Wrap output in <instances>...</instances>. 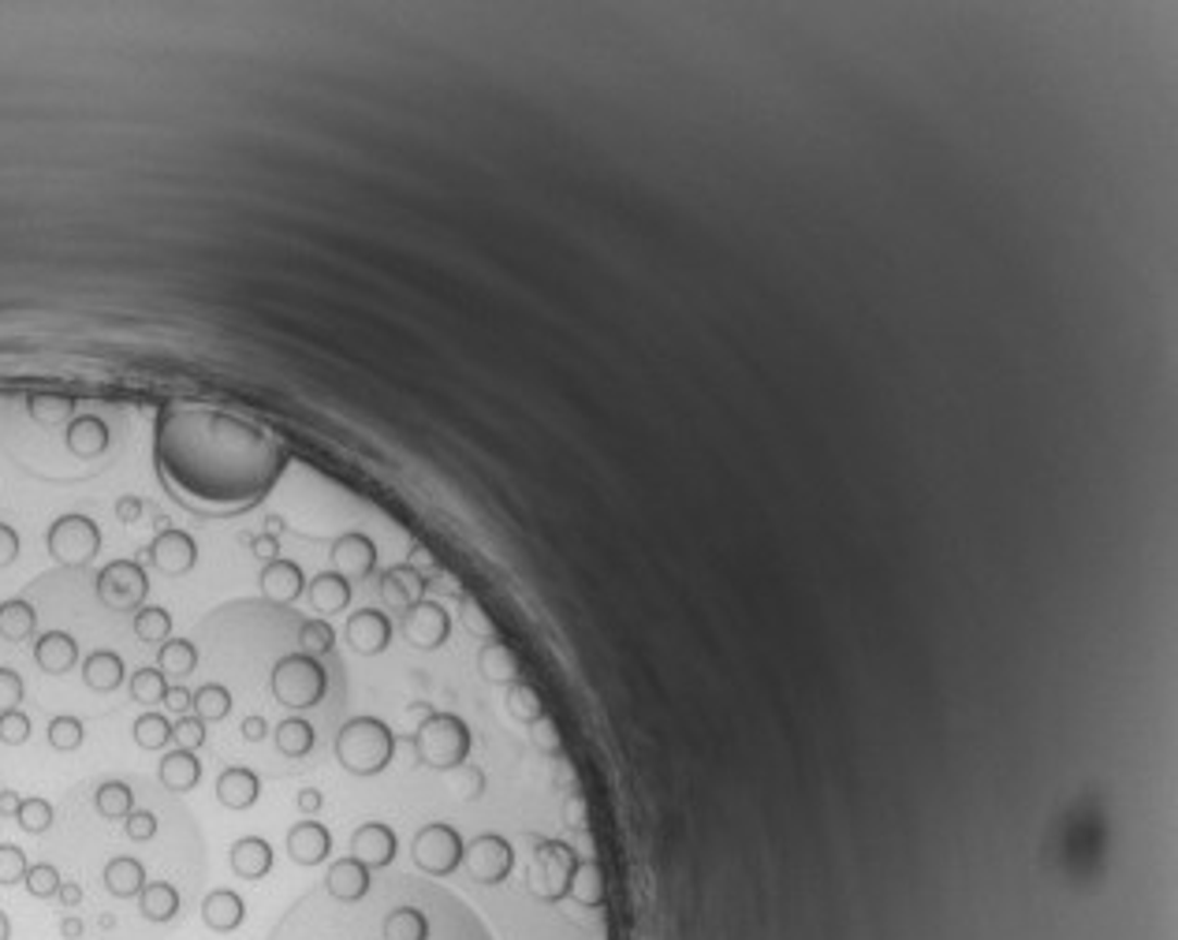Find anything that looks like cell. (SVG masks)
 I'll list each match as a JSON object with an SVG mask.
<instances>
[{
    "label": "cell",
    "mask_w": 1178,
    "mask_h": 940,
    "mask_svg": "<svg viewBox=\"0 0 1178 940\" xmlns=\"http://www.w3.org/2000/svg\"><path fill=\"white\" fill-rule=\"evenodd\" d=\"M336 762L351 777H377L396 757V731L381 717H351L336 731Z\"/></svg>",
    "instance_id": "cell-1"
},
{
    "label": "cell",
    "mask_w": 1178,
    "mask_h": 940,
    "mask_svg": "<svg viewBox=\"0 0 1178 940\" xmlns=\"http://www.w3.org/2000/svg\"><path fill=\"white\" fill-rule=\"evenodd\" d=\"M269 691L287 709H313V705L325 702L328 672L321 668L318 657H307L299 650L284 653L273 665V672H269Z\"/></svg>",
    "instance_id": "cell-2"
},
{
    "label": "cell",
    "mask_w": 1178,
    "mask_h": 940,
    "mask_svg": "<svg viewBox=\"0 0 1178 940\" xmlns=\"http://www.w3.org/2000/svg\"><path fill=\"white\" fill-rule=\"evenodd\" d=\"M414 743V754L422 765L430 769H459L467 765L470 754V728L467 720L456 717V713H430V717L418 725V731L410 735Z\"/></svg>",
    "instance_id": "cell-3"
},
{
    "label": "cell",
    "mask_w": 1178,
    "mask_h": 940,
    "mask_svg": "<svg viewBox=\"0 0 1178 940\" xmlns=\"http://www.w3.org/2000/svg\"><path fill=\"white\" fill-rule=\"evenodd\" d=\"M46 548L60 568L83 571L98 560L101 553V527L83 511H67L57 522H49L46 530Z\"/></svg>",
    "instance_id": "cell-4"
},
{
    "label": "cell",
    "mask_w": 1178,
    "mask_h": 940,
    "mask_svg": "<svg viewBox=\"0 0 1178 940\" xmlns=\"http://www.w3.org/2000/svg\"><path fill=\"white\" fill-rule=\"evenodd\" d=\"M94 590H98V601L104 608L135 616L150 597V574L138 560H109L94 579Z\"/></svg>",
    "instance_id": "cell-5"
},
{
    "label": "cell",
    "mask_w": 1178,
    "mask_h": 940,
    "mask_svg": "<svg viewBox=\"0 0 1178 940\" xmlns=\"http://www.w3.org/2000/svg\"><path fill=\"white\" fill-rule=\"evenodd\" d=\"M462 851H467L462 836L444 821L425 825V829H418V836H414L418 869H425V874H433V877H448L462 862Z\"/></svg>",
    "instance_id": "cell-6"
},
{
    "label": "cell",
    "mask_w": 1178,
    "mask_h": 940,
    "mask_svg": "<svg viewBox=\"0 0 1178 940\" xmlns=\"http://www.w3.org/2000/svg\"><path fill=\"white\" fill-rule=\"evenodd\" d=\"M399 631H404V639L410 642L414 650H441L444 642H448L451 634V616L448 608L441 605V601H414L410 608H404V616H399Z\"/></svg>",
    "instance_id": "cell-7"
},
{
    "label": "cell",
    "mask_w": 1178,
    "mask_h": 940,
    "mask_svg": "<svg viewBox=\"0 0 1178 940\" xmlns=\"http://www.w3.org/2000/svg\"><path fill=\"white\" fill-rule=\"evenodd\" d=\"M574 851L560 840H545L537 848L534 858V892L541 900H560V895L571 892V877H574Z\"/></svg>",
    "instance_id": "cell-8"
},
{
    "label": "cell",
    "mask_w": 1178,
    "mask_h": 940,
    "mask_svg": "<svg viewBox=\"0 0 1178 940\" xmlns=\"http://www.w3.org/2000/svg\"><path fill=\"white\" fill-rule=\"evenodd\" d=\"M146 556H150V564L164 579H183L198 564V542L179 527H161L150 548H146Z\"/></svg>",
    "instance_id": "cell-9"
},
{
    "label": "cell",
    "mask_w": 1178,
    "mask_h": 940,
    "mask_svg": "<svg viewBox=\"0 0 1178 940\" xmlns=\"http://www.w3.org/2000/svg\"><path fill=\"white\" fill-rule=\"evenodd\" d=\"M462 858H467L474 881H485V885H500L504 877L511 874V866H514L511 843L504 840V836H496V832L478 836V840L462 851Z\"/></svg>",
    "instance_id": "cell-10"
},
{
    "label": "cell",
    "mask_w": 1178,
    "mask_h": 940,
    "mask_svg": "<svg viewBox=\"0 0 1178 940\" xmlns=\"http://www.w3.org/2000/svg\"><path fill=\"white\" fill-rule=\"evenodd\" d=\"M258 586H261V597H265L269 605L287 608V605H295V601L307 594V574H302V568L295 560L276 556V560H269L265 568H261Z\"/></svg>",
    "instance_id": "cell-11"
},
{
    "label": "cell",
    "mask_w": 1178,
    "mask_h": 940,
    "mask_svg": "<svg viewBox=\"0 0 1178 940\" xmlns=\"http://www.w3.org/2000/svg\"><path fill=\"white\" fill-rule=\"evenodd\" d=\"M347 642H351L355 653H362V657H377V653L388 650L392 642V620L381 608H359V613H351V620H347Z\"/></svg>",
    "instance_id": "cell-12"
},
{
    "label": "cell",
    "mask_w": 1178,
    "mask_h": 940,
    "mask_svg": "<svg viewBox=\"0 0 1178 940\" xmlns=\"http://www.w3.org/2000/svg\"><path fill=\"white\" fill-rule=\"evenodd\" d=\"M328 556H333L336 571L344 574L347 582L365 579V574H373V568H377V545H373L365 534H359V530L339 534L333 548H328Z\"/></svg>",
    "instance_id": "cell-13"
},
{
    "label": "cell",
    "mask_w": 1178,
    "mask_h": 940,
    "mask_svg": "<svg viewBox=\"0 0 1178 940\" xmlns=\"http://www.w3.org/2000/svg\"><path fill=\"white\" fill-rule=\"evenodd\" d=\"M34 665L46 676H67L78 665V642L67 631H41L34 642Z\"/></svg>",
    "instance_id": "cell-14"
},
{
    "label": "cell",
    "mask_w": 1178,
    "mask_h": 940,
    "mask_svg": "<svg viewBox=\"0 0 1178 940\" xmlns=\"http://www.w3.org/2000/svg\"><path fill=\"white\" fill-rule=\"evenodd\" d=\"M396 848H399V840H396V832H392L385 821H365L362 829H355V836H351L355 858H359L362 866H370V869L388 866V862L396 858Z\"/></svg>",
    "instance_id": "cell-15"
},
{
    "label": "cell",
    "mask_w": 1178,
    "mask_h": 940,
    "mask_svg": "<svg viewBox=\"0 0 1178 940\" xmlns=\"http://www.w3.org/2000/svg\"><path fill=\"white\" fill-rule=\"evenodd\" d=\"M370 885H373V881H370V866H362V862L355 858V855L336 858L333 866H328V874H325L328 895H333V900H339V903H359V900H365V895H370Z\"/></svg>",
    "instance_id": "cell-16"
},
{
    "label": "cell",
    "mask_w": 1178,
    "mask_h": 940,
    "mask_svg": "<svg viewBox=\"0 0 1178 940\" xmlns=\"http://www.w3.org/2000/svg\"><path fill=\"white\" fill-rule=\"evenodd\" d=\"M213 791L224 809H250L261 799V780L247 765H228V769H221Z\"/></svg>",
    "instance_id": "cell-17"
},
{
    "label": "cell",
    "mask_w": 1178,
    "mask_h": 940,
    "mask_svg": "<svg viewBox=\"0 0 1178 940\" xmlns=\"http://www.w3.org/2000/svg\"><path fill=\"white\" fill-rule=\"evenodd\" d=\"M333 851V832L321 821H299L287 832V855L295 866H321Z\"/></svg>",
    "instance_id": "cell-18"
},
{
    "label": "cell",
    "mask_w": 1178,
    "mask_h": 940,
    "mask_svg": "<svg viewBox=\"0 0 1178 940\" xmlns=\"http://www.w3.org/2000/svg\"><path fill=\"white\" fill-rule=\"evenodd\" d=\"M64 444L75 459H98L109 448V425L98 415H75L64 425Z\"/></svg>",
    "instance_id": "cell-19"
},
{
    "label": "cell",
    "mask_w": 1178,
    "mask_h": 940,
    "mask_svg": "<svg viewBox=\"0 0 1178 940\" xmlns=\"http://www.w3.org/2000/svg\"><path fill=\"white\" fill-rule=\"evenodd\" d=\"M202 922L213 933H235L247 922V903L235 888H216L202 900Z\"/></svg>",
    "instance_id": "cell-20"
},
{
    "label": "cell",
    "mask_w": 1178,
    "mask_h": 940,
    "mask_svg": "<svg viewBox=\"0 0 1178 940\" xmlns=\"http://www.w3.org/2000/svg\"><path fill=\"white\" fill-rule=\"evenodd\" d=\"M157 780H161L164 791H176V795H187V791L198 788L202 780V762H198V751H169L157 765Z\"/></svg>",
    "instance_id": "cell-21"
},
{
    "label": "cell",
    "mask_w": 1178,
    "mask_h": 940,
    "mask_svg": "<svg viewBox=\"0 0 1178 940\" xmlns=\"http://www.w3.org/2000/svg\"><path fill=\"white\" fill-rule=\"evenodd\" d=\"M273 843L265 840V836H239V840L232 843V869L235 877H243V881H261V877H269V869H273Z\"/></svg>",
    "instance_id": "cell-22"
},
{
    "label": "cell",
    "mask_w": 1178,
    "mask_h": 940,
    "mask_svg": "<svg viewBox=\"0 0 1178 940\" xmlns=\"http://www.w3.org/2000/svg\"><path fill=\"white\" fill-rule=\"evenodd\" d=\"M307 601H310V608L321 616V620H325V616H333V613H344V608L351 605V582H347L336 568L321 571L307 582Z\"/></svg>",
    "instance_id": "cell-23"
},
{
    "label": "cell",
    "mask_w": 1178,
    "mask_h": 940,
    "mask_svg": "<svg viewBox=\"0 0 1178 940\" xmlns=\"http://www.w3.org/2000/svg\"><path fill=\"white\" fill-rule=\"evenodd\" d=\"M127 679V668H124V657L112 650H94L90 657H83V683L90 687V691L98 694H112L120 691Z\"/></svg>",
    "instance_id": "cell-24"
},
{
    "label": "cell",
    "mask_w": 1178,
    "mask_h": 940,
    "mask_svg": "<svg viewBox=\"0 0 1178 940\" xmlns=\"http://www.w3.org/2000/svg\"><path fill=\"white\" fill-rule=\"evenodd\" d=\"M425 590H430V582L410 568V564H399V568H388L381 574V597H385L392 608H410L414 601L425 597Z\"/></svg>",
    "instance_id": "cell-25"
},
{
    "label": "cell",
    "mask_w": 1178,
    "mask_h": 940,
    "mask_svg": "<svg viewBox=\"0 0 1178 940\" xmlns=\"http://www.w3.org/2000/svg\"><path fill=\"white\" fill-rule=\"evenodd\" d=\"M146 885H150L146 881V866L135 855H116V858H109V866H104V888H109L116 900H138Z\"/></svg>",
    "instance_id": "cell-26"
},
{
    "label": "cell",
    "mask_w": 1178,
    "mask_h": 940,
    "mask_svg": "<svg viewBox=\"0 0 1178 940\" xmlns=\"http://www.w3.org/2000/svg\"><path fill=\"white\" fill-rule=\"evenodd\" d=\"M38 634V613L30 601L8 597L0 601V639L4 642H30Z\"/></svg>",
    "instance_id": "cell-27"
},
{
    "label": "cell",
    "mask_w": 1178,
    "mask_h": 940,
    "mask_svg": "<svg viewBox=\"0 0 1178 940\" xmlns=\"http://www.w3.org/2000/svg\"><path fill=\"white\" fill-rule=\"evenodd\" d=\"M478 672H482L488 683H514L519 679V657H514V650L508 646V642H485L482 650H478Z\"/></svg>",
    "instance_id": "cell-28"
},
{
    "label": "cell",
    "mask_w": 1178,
    "mask_h": 940,
    "mask_svg": "<svg viewBox=\"0 0 1178 940\" xmlns=\"http://www.w3.org/2000/svg\"><path fill=\"white\" fill-rule=\"evenodd\" d=\"M138 911H142L146 922L164 926V922H172L179 914V888L169 881H150L142 888V895H138Z\"/></svg>",
    "instance_id": "cell-29"
},
{
    "label": "cell",
    "mask_w": 1178,
    "mask_h": 940,
    "mask_svg": "<svg viewBox=\"0 0 1178 940\" xmlns=\"http://www.w3.org/2000/svg\"><path fill=\"white\" fill-rule=\"evenodd\" d=\"M385 940H430V918L418 907H392L381 922Z\"/></svg>",
    "instance_id": "cell-30"
},
{
    "label": "cell",
    "mask_w": 1178,
    "mask_h": 940,
    "mask_svg": "<svg viewBox=\"0 0 1178 940\" xmlns=\"http://www.w3.org/2000/svg\"><path fill=\"white\" fill-rule=\"evenodd\" d=\"M273 739H276V754L292 757V762H299V757H307L313 751V725L302 717H287L281 720V725L273 728Z\"/></svg>",
    "instance_id": "cell-31"
},
{
    "label": "cell",
    "mask_w": 1178,
    "mask_h": 940,
    "mask_svg": "<svg viewBox=\"0 0 1178 940\" xmlns=\"http://www.w3.org/2000/svg\"><path fill=\"white\" fill-rule=\"evenodd\" d=\"M157 668L169 679H187L198 668V646L190 639H169L157 646Z\"/></svg>",
    "instance_id": "cell-32"
},
{
    "label": "cell",
    "mask_w": 1178,
    "mask_h": 940,
    "mask_svg": "<svg viewBox=\"0 0 1178 940\" xmlns=\"http://www.w3.org/2000/svg\"><path fill=\"white\" fill-rule=\"evenodd\" d=\"M94 809H98L104 821H124L131 809H135V791L124 780H104L94 791Z\"/></svg>",
    "instance_id": "cell-33"
},
{
    "label": "cell",
    "mask_w": 1178,
    "mask_h": 940,
    "mask_svg": "<svg viewBox=\"0 0 1178 940\" xmlns=\"http://www.w3.org/2000/svg\"><path fill=\"white\" fill-rule=\"evenodd\" d=\"M131 627H135L138 642L146 646H161V642L172 639V613L161 605H142L135 616H131Z\"/></svg>",
    "instance_id": "cell-34"
},
{
    "label": "cell",
    "mask_w": 1178,
    "mask_h": 940,
    "mask_svg": "<svg viewBox=\"0 0 1178 940\" xmlns=\"http://www.w3.org/2000/svg\"><path fill=\"white\" fill-rule=\"evenodd\" d=\"M131 735H135V743L142 746V751H164L169 743H176V731H172V720L164 717V713L157 709H146L142 717L135 720V728H131Z\"/></svg>",
    "instance_id": "cell-35"
},
{
    "label": "cell",
    "mask_w": 1178,
    "mask_h": 940,
    "mask_svg": "<svg viewBox=\"0 0 1178 940\" xmlns=\"http://www.w3.org/2000/svg\"><path fill=\"white\" fill-rule=\"evenodd\" d=\"M26 415H30L38 425L72 422V418H75V399L72 396H57V392H38V396L26 399Z\"/></svg>",
    "instance_id": "cell-36"
},
{
    "label": "cell",
    "mask_w": 1178,
    "mask_h": 940,
    "mask_svg": "<svg viewBox=\"0 0 1178 940\" xmlns=\"http://www.w3.org/2000/svg\"><path fill=\"white\" fill-rule=\"evenodd\" d=\"M169 676L161 672V668H138V672H131L127 679V691L131 698H135L138 705H146V709H153V705L164 702V694H169Z\"/></svg>",
    "instance_id": "cell-37"
},
{
    "label": "cell",
    "mask_w": 1178,
    "mask_h": 940,
    "mask_svg": "<svg viewBox=\"0 0 1178 940\" xmlns=\"http://www.w3.org/2000/svg\"><path fill=\"white\" fill-rule=\"evenodd\" d=\"M195 713L198 720H206V725H213V720H224L232 713V691L224 683H206L195 691Z\"/></svg>",
    "instance_id": "cell-38"
},
{
    "label": "cell",
    "mask_w": 1178,
    "mask_h": 940,
    "mask_svg": "<svg viewBox=\"0 0 1178 940\" xmlns=\"http://www.w3.org/2000/svg\"><path fill=\"white\" fill-rule=\"evenodd\" d=\"M299 653H307V657H328V653L336 650V631L328 620H321V616H313V620H307L299 627Z\"/></svg>",
    "instance_id": "cell-39"
},
{
    "label": "cell",
    "mask_w": 1178,
    "mask_h": 940,
    "mask_svg": "<svg viewBox=\"0 0 1178 940\" xmlns=\"http://www.w3.org/2000/svg\"><path fill=\"white\" fill-rule=\"evenodd\" d=\"M508 713L514 720H522V725H534V720L545 717V702H541V694L534 691V687L522 683V679H514V683L508 687Z\"/></svg>",
    "instance_id": "cell-40"
},
{
    "label": "cell",
    "mask_w": 1178,
    "mask_h": 940,
    "mask_svg": "<svg viewBox=\"0 0 1178 940\" xmlns=\"http://www.w3.org/2000/svg\"><path fill=\"white\" fill-rule=\"evenodd\" d=\"M46 735H49V746H52V751L72 754V751H78V746H83L86 728H83V720L72 717V713H60V717H52V720H49Z\"/></svg>",
    "instance_id": "cell-41"
},
{
    "label": "cell",
    "mask_w": 1178,
    "mask_h": 940,
    "mask_svg": "<svg viewBox=\"0 0 1178 940\" xmlns=\"http://www.w3.org/2000/svg\"><path fill=\"white\" fill-rule=\"evenodd\" d=\"M52 817H57V814H52V803H49V799L30 795V799H23V803H20V814H15V825H20L23 832H30V836H41V832H49V829H52Z\"/></svg>",
    "instance_id": "cell-42"
},
{
    "label": "cell",
    "mask_w": 1178,
    "mask_h": 940,
    "mask_svg": "<svg viewBox=\"0 0 1178 940\" xmlns=\"http://www.w3.org/2000/svg\"><path fill=\"white\" fill-rule=\"evenodd\" d=\"M23 885H26V892H30L34 900H52L64 881H60V869L52 866V862H38V866L26 869Z\"/></svg>",
    "instance_id": "cell-43"
},
{
    "label": "cell",
    "mask_w": 1178,
    "mask_h": 940,
    "mask_svg": "<svg viewBox=\"0 0 1178 940\" xmlns=\"http://www.w3.org/2000/svg\"><path fill=\"white\" fill-rule=\"evenodd\" d=\"M459 620H462V627H467L470 634H478V639L496 642V634H500V631H496V623H493V616H488L485 608L478 605L474 597H462V605H459Z\"/></svg>",
    "instance_id": "cell-44"
},
{
    "label": "cell",
    "mask_w": 1178,
    "mask_h": 940,
    "mask_svg": "<svg viewBox=\"0 0 1178 940\" xmlns=\"http://www.w3.org/2000/svg\"><path fill=\"white\" fill-rule=\"evenodd\" d=\"M571 892H574V900H582L586 907H597V903H600V869H597V862L574 866Z\"/></svg>",
    "instance_id": "cell-45"
},
{
    "label": "cell",
    "mask_w": 1178,
    "mask_h": 940,
    "mask_svg": "<svg viewBox=\"0 0 1178 940\" xmlns=\"http://www.w3.org/2000/svg\"><path fill=\"white\" fill-rule=\"evenodd\" d=\"M26 869H30V862H26V851L15 848V843H0V888L20 885L23 877H26Z\"/></svg>",
    "instance_id": "cell-46"
},
{
    "label": "cell",
    "mask_w": 1178,
    "mask_h": 940,
    "mask_svg": "<svg viewBox=\"0 0 1178 940\" xmlns=\"http://www.w3.org/2000/svg\"><path fill=\"white\" fill-rule=\"evenodd\" d=\"M30 739V717L23 709L0 713V743L4 746H23Z\"/></svg>",
    "instance_id": "cell-47"
},
{
    "label": "cell",
    "mask_w": 1178,
    "mask_h": 940,
    "mask_svg": "<svg viewBox=\"0 0 1178 940\" xmlns=\"http://www.w3.org/2000/svg\"><path fill=\"white\" fill-rule=\"evenodd\" d=\"M172 731H176V743L183 746V751H198V746L206 743V720H198L195 713H187V717H176Z\"/></svg>",
    "instance_id": "cell-48"
},
{
    "label": "cell",
    "mask_w": 1178,
    "mask_h": 940,
    "mask_svg": "<svg viewBox=\"0 0 1178 940\" xmlns=\"http://www.w3.org/2000/svg\"><path fill=\"white\" fill-rule=\"evenodd\" d=\"M23 694H26V683H23V676L15 672V668H0V713H8V709H20Z\"/></svg>",
    "instance_id": "cell-49"
},
{
    "label": "cell",
    "mask_w": 1178,
    "mask_h": 940,
    "mask_svg": "<svg viewBox=\"0 0 1178 940\" xmlns=\"http://www.w3.org/2000/svg\"><path fill=\"white\" fill-rule=\"evenodd\" d=\"M243 545H247L261 564H269V560H276V556H281V530H269V527H265L261 534H247V537H243Z\"/></svg>",
    "instance_id": "cell-50"
},
{
    "label": "cell",
    "mask_w": 1178,
    "mask_h": 940,
    "mask_svg": "<svg viewBox=\"0 0 1178 940\" xmlns=\"http://www.w3.org/2000/svg\"><path fill=\"white\" fill-rule=\"evenodd\" d=\"M124 829H127V840L135 843H146L157 836V814H150V809H131V814L124 817Z\"/></svg>",
    "instance_id": "cell-51"
},
{
    "label": "cell",
    "mask_w": 1178,
    "mask_h": 940,
    "mask_svg": "<svg viewBox=\"0 0 1178 940\" xmlns=\"http://www.w3.org/2000/svg\"><path fill=\"white\" fill-rule=\"evenodd\" d=\"M530 728H534V743H537V751H545V754H560V751H563L560 731H556V725H553V720H548V717L534 720V725H530Z\"/></svg>",
    "instance_id": "cell-52"
},
{
    "label": "cell",
    "mask_w": 1178,
    "mask_h": 940,
    "mask_svg": "<svg viewBox=\"0 0 1178 940\" xmlns=\"http://www.w3.org/2000/svg\"><path fill=\"white\" fill-rule=\"evenodd\" d=\"M164 709H169L172 713V717H187V713L190 709H195V691H187V687H179V683H172L169 687V694H164Z\"/></svg>",
    "instance_id": "cell-53"
},
{
    "label": "cell",
    "mask_w": 1178,
    "mask_h": 940,
    "mask_svg": "<svg viewBox=\"0 0 1178 940\" xmlns=\"http://www.w3.org/2000/svg\"><path fill=\"white\" fill-rule=\"evenodd\" d=\"M15 560H20V534H15V527L0 522V568H8Z\"/></svg>",
    "instance_id": "cell-54"
},
{
    "label": "cell",
    "mask_w": 1178,
    "mask_h": 940,
    "mask_svg": "<svg viewBox=\"0 0 1178 940\" xmlns=\"http://www.w3.org/2000/svg\"><path fill=\"white\" fill-rule=\"evenodd\" d=\"M142 511H146V504H142V496H120V500H116V519L120 522H124V527H131V522H138V519H142Z\"/></svg>",
    "instance_id": "cell-55"
},
{
    "label": "cell",
    "mask_w": 1178,
    "mask_h": 940,
    "mask_svg": "<svg viewBox=\"0 0 1178 940\" xmlns=\"http://www.w3.org/2000/svg\"><path fill=\"white\" fill-rule=\"evenodd\" d=\"M239 731H243V739H247V743H261V739H265V735H269V731H273V728H269V720L261 717V713H255V717H247V720H243V725H239Z\"/></svg>",
    "instance_id": "cell-56"
},
{
    "label": "cell",
    "mask_w": 1178,
    "mask_h": 940,
    "mask_svg": "<svg viewBox=\"0 0 1178 940\" xmlns=\"http://www.w3.org/2000/svg\"><path fill=\"white\" fill-rule=\"evenodd\" d=\"M456 772H462V799H474V795H482V788H485V777H482V772H478V769H470V765H459Z\"/></svg>",
    "instance_id": "cell-57"
},
{
    "label": "cell",
    "mask_w": 1178,
    "mask_h": 940,
    "mask_svg": "<svg viewBox=\"0 0 1178 940\" xmlns=\"http://www.w3.org/2000/svg\"><path fill=\"white\" fill-rule=\"evenodd\" d=\"M295 806H299V809H302V814H307V817H313V814H318L321 806H325V795H321L318 788H302L299 795H295Z\"/></svg>",
    "instance_id": "cell-58"
},
{
    "label": "cell",
    "mask_w": 1178,
    "mask_h": 940,
    "mask_svg": "<svg viewBox=\"0 0 1178 940\" xmlns=\"http://www.w3.org/2000/svg\"><path fill=\"white\" fill-rule=\"evenodd\" d=\"M57 900H60V907H64V911H75L78 903H83V885L64 881V885H60V892H57Z\"/></svg>",
    "instance_id": "cell-59"
},
{
    "label": "cell",
    "mask_w": 1178,
    "mask_h": 940,
    "mask_svg": "<svg viewBox=\"0 0 1178 940\" xmlns=\"http://www.w3.org/2000/svg\"><path fill=\"white\" fill-rule=\"evenodd\" d=\"M563 814H567V825H574V829H586V799H582V795L567 799Z\"/></svg>",
    "instance_id": "cell-60"
},
{
    "label": "cell",
    "mask_w": 1178,
    "mask_h": 940,
    "mask_svg": "<svg viewBox=\"0 0 1178 940\" xmlns=\"http://www.w3.org/2000/svg\"><path fill=\"white\" fill-rule=\"evenodd\" d=\"M20 803H23L20 791L4 788V791H0V817H12V821H15V814H20Z\"/></svg>",
    "instance_id": "cell-61"
},
{
    "label": "cell",
    "mask_w": 1178,
    "mask_h": 940,
    "mask_svg": "<svg viewBox=\"0 0 1178 940\" xmlns=\"http://www.w3.org/2000/svg\"><path fill=\"white\" fill-rule=\"evenodd\" d=\"M83 918H75V914H67L64 922H60V937L64 940H83Z\"/></svg>",
    "instance_id": "cell-62"
},
{
    "label": "cell",
    "mask_w": 1178,
    "mask_h": 940,
    "mask_svg": "<svg viewBox=\"0 0 1178 940\" xmlns=\"http://www.w3.org/2000/svg\"><path fill=\"white\" fill-rule=\"evenodd\" d=\"M0 940H12V922H8L4 911H0Z\"/></svg>",
    "instance_id": "cell-63"
},
{
    "label": "cell",
    "mask_w": 1178,
    "mask_h": 940,
    "mask_svg": "<svg viewBox=\"0 0 1178 940\" xmlns=\"http://www.w3.org/2000/svg\"><path fill=\"white\" fill-rule=\"evenodd\" d=\"M98 922H101V929H112V926H116V918H112V914H101Z\"/></svg>",
    "instance_id": "cell-64"
}]
</instances>
